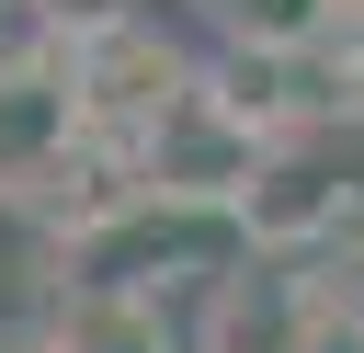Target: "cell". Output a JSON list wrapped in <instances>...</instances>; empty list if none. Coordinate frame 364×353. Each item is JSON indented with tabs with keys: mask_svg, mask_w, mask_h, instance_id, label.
Returning a JSON list of instances; mask_svg holds the SVG:
<instances>
[{
	"mask_svg": "<svg viewBox=\"0 0 364 353\" xmlns=\"http://www.w3.org/2000/svg\"><path fill=\"white\" fill-rule=\"evenodd\" d=\"M250 148H262V125H239L205 80H182V91L159 102V125L125 148V182L159 194V205H228V194L250 182Z\"/></svg>",
	"mask_w": 364,
	"mask_h": 353,
	"instance_id": "obj_2",
	"label": "cell"
},
{
	"mask_svg": "<svg viewBox=\"0 0 364 353\" xmlns=\"http://www.w3.org/2000/svg\"><path fill=\"white\" fill-rule=\"evenodd\" d=\"M341 23V0H239V34L250 46H318Z\"/></svg>",
	"mask_w": 364,
	"mask_h": 353,
	"instance_id": "obj_5",
	"label": "cell"
},
{
	"mask_svg": "<svg viewBox=\"0 0 364 353\" xmlns=\"http://www.w3.org/2000/svg\"><path fill=\"white\" fill-rule=\"evenodd\" d=\"M68 148H80V102H68V68L46 46V57L0 68V194H46L68 171Z\"/></svg>",
	"mask_w": 364,
	"mask_h": 353,
	"instance_id": "obj_4",
	"label": "cell"
},
{
	"mask_svg": "<svg viewBox=\"0 0 364 353\" xmlns=\"http://www.w3.org/2000/svg\"><path fill=\"white\" fill-rule=\"evenodd\" d=\"M341 205H353L341 148L284 125V137H262V148H250V182L228 194V228H239L250 251H307V239H330V228H341Z\"/></svg>",
	"mask_w": 364,
	"mask_h": 353,
	"instance_id": "obj_3",
	"label": "cell"
},
{
	"mask_svg": "<svg viewBox=\"0 0 364 353\" xmlns=\"http://www.w3.org/2000/svg\"><path fill=\"white\" fill-rule=\"evenodd\" d=\"M34 11H46V23H57V46H68V34H102V23H136L148 0H34Z\"/></svg>",
	"mask_w": 364,
	"mask_h": 353,
	"instance_id": "obj_6",
	"label": "cell"
},
{
	"mask_svg": "<svg viewBox=\"0 0 364 353\" xmlns=\"http://www.w3.org/2000/svg\"><path fill=\"white\" fill-rule=\"evenodd\" d=\"M57 68H68V102H80V137H102L114 159L159 125V102L193 80L171 46H159V23L136 11V23H102V34H68L57 46Z\"/></svg>",
	"mask_w": 364,
	"mask_h": 353,
	"instance_id": "obj_1",
	"label": "cell"
},
{
	"mask_svg": "<svg viewBox=\"0 0 364 353\" xmlns=\"http://www.w3.org/2000/svg\"><path fill=\"white\" fill-rule=\"evenodd\" d=\"M353 102H364V57H353Z\"/></svg>",
	"mask_w": 364,
	"mask_h": 353,
	"instance_id": "obj_7",
	"label": "cell"
}]
</instances>
